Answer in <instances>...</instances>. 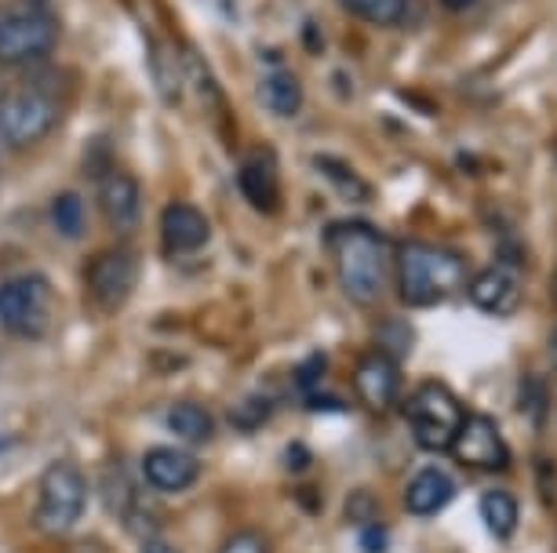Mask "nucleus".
<instances>
[{
    "instance_id": "f257e3e1",
    "label": "nucleus",
    "mask_w": 557,
    "mask_h": 553,
    "mask_svg": "<svg viewBox=\"0 0 557 553\" xmlns=\"http://www.w3.org/2000/svg\"><path fill=\"white\" fill-rule=\"evenodd\" d=\"M324 244H329L343 296L361 310L375 306L386 296V285H391V244H386V237L364 218H343V223H332L324 229Z\"/></svg>"
},
{
    "instance_id": "f03ea898",
    "label": "nucleus",
    "mask_w": 557,
    "mask_h": 553,
    "mask_svg": "<svg viewBox=\"0 0 557 553\" xmlns=\"http://www.w3.org/2000/svg\"><path fill=\"white\" fill-rule=\"evenodd\" d=\"M470 263L462 252L451 248L426 244V241H405L394 255V280L401 306L412 310H434L441 302L456 299L470 285Z\"/></svg>"
},
{
    "instance_id": "7ed1b4c3",
    "label": "nucleus",
    "mask_w": 557,
    "mask_h": 553,
    "mask_svg": "<svg viewBox=\"0 0 557 553\" xmlns=\"http://www.w3.org/2000/svg\"><path fill=\"white\" fill-rule=\"evenodd\" d=\"M66 102L45 85H18L0 91V146L15 153L34 150L59 131Z\"/></svg>"
},
{
    "instance_id": "20e7f679",
    "label": "nucleus",
    "mask_w": 557,
    "mask_h": 553,
    "mask_svg": "<svg viewBox=\"0 0 557 553\" xmlns=\"http://www.w3.org/2000/svg\"><path fill=\"white\" fill-rule=\"evenodd\" d=\"M84 510H88V477H84V469L73 458L48 463L37 485L34 525L45 536L62 539L81 525Z\"/></svg>"
},
{
    "instance_id": "39448f33",
    "label": "nucleus",
    "mask_w": 557,
    "mask_h": 553,
    "mask_svg": "<svg viewBox=\"0 0 557 553\" xmlns=\"http://www.w3.org/2000/svg\"><path fill=\"white\" fill-rule=\"evenodd\" d=\"M401 412H405L408 430H412V441L423 448V452H448L462 419H467L462 401L445 382H434V379L419 382L401 401Z\"/></svg>"
},
{
    "instance_id": "423d86ee",
    "label": "nucleus",
    "mask_w": 557,
    "mask_h": 553,
    "mask_svg": "<svg viewBox=\"0 0 557 553\" xmlns=\"http://www.w3.org/2000/svg\"><path fill=\"white\" fill-rule=\"evenodd\" d=\"M55 325V288L48 277L23 274L0 285V328L23 342L48 339Z\"/></svg>"
},
{
    "instance_id": "0eeeda50",
    "label": "nucleus",
    "mask_w": 557,
    "mask_h": 553,
    "mask_svg": "<svg viewBox=\"0 0 557 553\" xmlns=\"http://www.w3.org/2000/svg\"><path fill=\"white\" fill-rule=\"evenodd\" d=\"M59 45V23L45 8H8L0 12V66L23 70L45 62Z\"/></svg>"
},
{
    "instance_id": "6e6552de",
    "label": "nucleus",
    "mask_w": 557,
    "mask_h": 553,
    "mask_svg": "<svg viewBox=\"0 0 557 553\" xmlns=\"http://www.w3.org/2000/svg\"><path fill=\"white\" fill-rule=\"evenodd\" d=\"M139 285V255L132 248H110L88 266V299L99 313H117Z\"/></svg>"
},
{
    "instance_id": "1a4fd4ad",
    "label": "nucleus",
    "mask_w": 557,
    "mask_h": 553,
    "mask_svg": "<svg viewBox=\"0 0 557 553\" xmlns=\"http://www.w3.org/2000/svg\"><path fill=\"white\" fill-rule=\"evenodd\" d=\"M405 375H401V361L386 357V353L372 350L361 353L354 368V393L357 401L364 404V412H372L375 419H386L401 409L405 401Z\"/></svg>"
},
{
    "instance_id": "9d476101",
    "label": "nucleus",
    "mask_w": 557,
    "mask_h": 553,
    "mask_svg": "<svg viewBox=\"0 0 557 553\" xmlns=\"http://www.w3.org/2000/svg\"><path fill=\"white\" fill-rule=\"evenodd\" d=\"M448 455L456 458L459 466L467 469H481V474H503L510 466V448L503 441L499 426L488 419V415H467L451 441Z\"/></svg>"
},
{
    "instance_id": "9b49d317",
    "label": "nucleus",
    "mask_w": 557,
    "mask_h": 553,
    "mask_svg": "<svg viewBox=\"0 0 557 553\" xmlns=\"http://www.w3.org/2000/svg\"><path fill=\"white\" fill-rule=\"evenodd\" d=\"M467 299H470V306L488 313V317H510L524 299L521 269L510 263H492L481 269V274H470Z\"/></svg>"
},
{
    "instance_id": "f8f14e48",
    "label": "nucleus",
    "mask_w": 557,
    "mask_h": 553,
    "mask_svg": "<svg viewBox=\"0 0 557 553\" xmlns=\"http://www.w3.org/2000/svg\"><path fill=\"white\" fill-rule=\"evenodd\" d=\"M143 477L153 492L178 495L201 481V458L186 448H150L143 458Z\"/></svg>"
},
{
    "instance_id": "ddd939ff",
    "label": "nucleus",
    "mask_w": 557,
    "mask_h": 553,
    "mask_svg": "<svg viewBox=\"0 0 557 553\" xmlns=\"http://www.w3.org/2000/svg\"><path fill=\"white\" fill-rule=\"evenodd\" d=\"M212 241V223L197 204L172 201L161 215V248L168 255H194Z\"/></svg>"
},
{
    "instance_id": "4468645a",
    "label": "nucleus",
    "mask_w": 557,
    "mask_h": 553,
    "mask_svg": "<svg viewBox=\"0 0 557 553\" xmlns=\"http://www.w3.org/2000/svg\"><path fill=\"white\" fill-rule=\"evenodd\" d=\"M99 208L102 218L117 229V234H132L143 218V190L139 179L124 168H113L99 179Z\"/></svg>"
},
{
    "instance_id": "2eb2a0df",
    "label": "nucleus",
    "mask_w": 557,
    "mask_h": 553,
    "mask_svg": "<svg viewBox=\"0 0 557 553\" xmlns=\"http://www.w3.org/2000/svg\"><path fill=\"white\" fill-rule=\"evenodd\" d=\"M237 183H240V193L245 201L256 208L262 215H273L281 208V179H277V164L267 150L245 156L237 172Z\"/></svg>"
},
{
    "instance_id": "dca6fc26",
    "label": "nucleus",
    "mask_w": 557,
    "mask_h": 553,
    "mask_svg": "<svg viewBox=\"0 0 557 553\" xmlns=\"http://www.w3.org/2000/svg\"><path fill=\"white\" fill-rule=\"evenodd\" d=\"M451 499H456V481H451V474H445V469H437V466L419 469L405 488V510L416 517H437Z\"/></svg>"
},
{
    "instance_id": "f3484780",
    "label": "nucleus",
    "mask_w": 557,
    "mask_h": 553,
    "mask_svg": "<svg viewBox=\"0 0 557 553\" xmlns=\"http://www.w3.org/2000/svg\"><path fill=\"white\" fill-rule=\"evenodd\" d=\"M164 426L178 437V441H186L194 448V444L212 441L215 415L208 412L205 404H197V401H175L172 409L164 412Z\"/></svg>"
},
{
    "instance_id": "a211bd4d",
    "label": "nucleus",
    "mask_w": 557,
    "mask_h": 553,
    "mask_svg": "<svg viewBox=\"0 0 557 553\" xmlns=\"http://www.w3.org/2000/svg\"><path fill=\"white\" fill-rule=\"evenodd\" d=\"M259 99L273 117H296L302 110V85L292 70H270L259 80Z\"/></svg>"
},
{
    "instance_id": "6ab92c4d",
    "label": "nucleus",
    "mask_w": 557,
    "mask_h": 553,
    "mask_svg": "<svg viewBox=\"0 0 557 553\" xmlns=\"http://www.w3.org/2000/svg\"><path fill=\"white\" fill-rule=\"evenodd\" d=\"M481 520H485V528L492 531V539L507 542L513 531H518V499L510 492H503V488H492V492L481 495Z\"/></svg>"
},
{
    "instance_id": "aec40b11",
    "label": "nucleus",
    "mask_w": 557,
    "mask_h": 553,
    "mask_svg": "<svg viewBox=\"0 0 557 553\" xmlns=\"http://www.w3.org/2000/svg\"><path fill=\"white\" fill-rule=\"evenodd\" d=\"M343 12L354 15L357 23H368L375 29L401 26L408 15V0H339Z\"/></svg>"
},
{
    "instance_id": "412c9836",
    "label": "nucleus",
    "mask_w": 557,
    "mask_h": 553,
    "mask_svg": "<svg viewBox=\"0 0 557 553\" xmlns=\"http://www.w3.org/2000/svg\"><path fill=\"white\" fill-rule=\"evenodd\" d=\"M51 226L59 229L62 237H84V229H88V215H84V201L77 190H66L59 193L55 201H51Z\"/></svg>"
},
{
    "instance_id": "4be33fe9",
    "label": "nucleus",
    "mask_w": 557,
    "mask_h": 553,
    "mask_svg": "<svg viewBox=\"0 0 557 553\" xmlns=\"http://www.w3.org/2000/svg\"><path fill=\"white\" fill-rule=\"evenodd\" d=\"M375 350L394 361H405V353L412 350V328L394 317L380 321V328H375Z\"/></svg>"
},
{
    "instance_id": "5701e85b",
    "label": "nucleus",
    "mask_w": 557,
    "mask_h": 553,
    "mask_svg": "<svg viewBox=\"0 0 557 553\" xmlns=\"http://www.w3.org/2000/svg\"><path fill=\"white\" fill-rule=\"evenodd\" d=\"M318 168H321L324 175H329V179L335 183V190H339V193L346 197V201H357V204H361V201H368V197H372V193H368V183H364V179H357V175H354L350 168H346V164H339V161L332 164V156H318Z\"/></svg>"
},
{
    "instance_id": "b1692460",
    "label": "nucleus",
    "mask_w": 557,
    "mask_h": 553,
    "mask_svg": "<svg viewBox=\"0 0 557 553\" xmlns=\"http://www.w3.org/2000/svg\"><path fill=\"white\" fill-rule=\"evenodd\" d=\"M546 382L540 379V375H524L521 379V409L529 412V419L532 426H540L543 430V423H546Z\"/></svg>"
},
{
    "instance_id": "393cba45",
    "label": "nucleus",
    "mask_w": 557,
    "mask_h": 553,
    "mask_svg": "<svg viewBox=\"0 0 557 553\" xmlns=\"http://www.w3.org/2000/svg\"><path fill=\"white\" fill-rule=\"evenodd\" d=\"M267 415H270V404H259V398L251 393V398H245V404L240 409H234V426L237 430H259L262 423H267Z\"/></svg>"
},
{
    "instance_id": "a878e982",
    "label": "nucleus",
    "mask_w": 557,
    "mask_h": 553,
    "mask_svg": "<svg viewBox=\"0 0 557 553\" xmlns=\"http://www.w3.org/2000/svg\"><path fill=\"white\" fill-rule=\"evenodd\" d=\"M219 553H270V542L259 531H237L219 546Z\"/></svg>"
},
{
    "instance_id": "bb28decb",
    "label": "nucleus",
    "mask_w": 557,
    "mask_h": 553,
    "mask_svg": "<svg viewBox=\"0 0 557 553\" xmlns=\"http://www.w3.org/2000/svg\"><path fill=\"white\" fill-rule=\"evenodd\" d=\"M324 375V357L318 353V357H310V361H302V368L296 372V382H299V390L302 393H313V382H318Z\"/></svg>"
},
{
    "instance_id": "cd10ccee",
    "label": "nucleus",
    "mask_w": 557,
    "mask_h": 553,
    "mask_svg": "<svg viewBox=\"0 0 557 553\" xmlns=\"http://www.w3.org/2000/svg\"><path fill=\"white\" fill-rule=\"evenodd\" d=\"M361 550L364 553H383L386 550V528L383 525H364V531H361Z\"/></svg>"
},
{
    "instance_id": "c85d7f7f",
    "label": "nucleus",
    "mask_w": 557,
    "mask_h": 553,
    "mask_svg": "<svg viewBox=\"0 0 557 553\" xmlns=\"http://www.w3.org/2000/svg\"><path fill=\"white\" fill-rule=\"evenodd\" d=\"M143 553H175V546L168 539H161V536H146Z\"/></svg>"
},
{
    "instance_id": "c756f323",
    "label": "nucleus",
    "mask_w": 557,
    "mask_h": 553,
    "mask_svg": "<svg viewBox=\"0 0 557 553\" xmlns=\"http://www.w3.org/2000/svg\"><path fill=\"white\" fill-rule=\"evenodd\" d=\"M288 452H292V455H288V463L296 466V469H299V466H310V448H302V444H292Z\"/></svg>"
},
{
    "instance_id": "7c9ffc66",
    "label": "nucleus",
    "mask_w": 557,
    "mask_h": 553,
    "mask_svg": "<svg viewBox=\"0 0 557 553\" xmlns=\"http://www.w3.org/2000/svg\"><path fill=\"white\" fill-rule=\"evenodd\" d=\"M478 0H441V8H445V12H451V15H459V12H470V8H474Z\"/></svg>"
},
{
    "instance_id": "2f4dec72",
    "label": "nucleus",
    "mask_w": 557,
    "mask_h": 553,
    "mask_svg": "<svg viewBox=\"0 0 557 553\" xmlns=\"http://www.w3.org/2000/svg\"><path fill=\"white\" fill-rule=\"evenodd\" d=\"M550 361H554V372H557V328H554V339H550Z\"/></svg>"
},
{
    "instance_id": "473e14b6",
    "label": "nucleus",
    "mask_w": 557,
    "mask_h": 553,
    "mask_svg": "<svg viewBox=\"0 0 557 553\" xmlns=\"http://www.w3.org/2000/svg\"><path fill=\"white\" fill-rule=\"evenodd\" d=\"M554 302H557V274H554Z\"/></svg>"
},
{
    "instance_id": "72a5a7b5",
    "label": "nucleus",
    "mask_w": 557,
    "mask_h": 553,
    "mask_svg": "<svg viewBox=\"0 0 557 553\" xmlns=\"http://www.w3.org/2000/svg\"><path fill=\"white\" fill-rule=\"evenodd\" d=\"M0 91H4V88H0Z\"/></svg>"
}]
</instances>
